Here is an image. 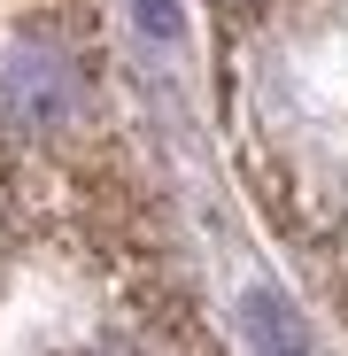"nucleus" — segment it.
I'll use <instances>...</instances> for the list:
<instances>
[{"instance_id":"f257e3e1","label":"nucleus","mask_w":348,"mask_h":356,"mask_svg":"<svg viewBox=\"0 0 348 356\" xmlns=\"http://www.w3.org/2000/svg\"><path fill=\"white\" fill-rule=\"evenodd\" d=\"M78 101H85V78H78V54L63 39L31 31V39H16L0 54V116H8L16 132H31V140L63 132L78 116Z\"/></svg>"},{"instance_id":"f03ea898","label":"nucleus","mask_w":348,"mask_h":356,"mask_svg":"<svg viewBox=\"0 0 348 356\" xmlns=\"http://www.w3.org/2000/svg\"><path fill=\"white\" fill-rule=\"evenodd\" d=\"M248 348L256 356H302V325L279 294H248Z\"/></svg>"},{"instance_id":"7ed1b4c3","label":"nucleus","mask_w":348,"mask_h":356,"mask_svg":"<svg viewBox=\"0 0 348 356\" xmlns=\"http://www.w3.org/2000/svg\"><path fill=\"white\" fill-rule=\"evenodd\" d=\"M140 24L155 39H170V31H179V0H140Z\"/></svg>"}]
</instances>
